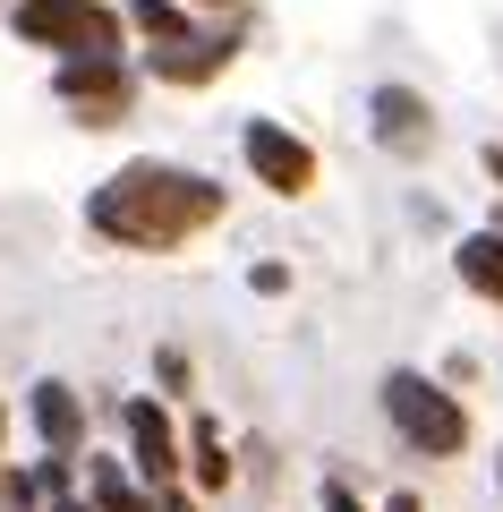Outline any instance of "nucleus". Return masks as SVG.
Segmentation results:
<instances>
[{
  "label": "nucleus",
  "mask_w": 503,
  "mask_h": 512,
  "mask_svg": "<svg viewBox=\"0 0 503 512\" xmlns=\"http://www.w3.org/2000/svg\"><path fill=\"white\" fill-rule=\"evenodd\" d=\"M214 222H222V180H205L188 163H154V154L120 163L86 197V231H103L111 248H137V256H162L180 239L214 231Z\"/></svg>",
  "instance_id": "nucleus-1"
},
{
  "label": "nucleus",
  "mask_w": 503,
  "mask_h": 512,
  "mask_svg": "<svg viewBox=\"0 0 503 512\" xmlns=\"http://www.w3.org/2000/svg\"><path fill=\"white\" fill-rule=\"evenodd\" d=\"M376 402H384V419H393V436L410 444V453H427V461L469 453V410H461V393H444L435 376H418V367H393Z\"/></svg>",
  "instance_id": "nucleus-2"
},
{
  "label": "nucleus",
  "mask_w": 503,
  "mask_h": 512,
  "mask_svg": "<svg viewBox=\"0 0 503 512\" xmlns=\"http://www.w3.org/2000/svg\"><path fill=\"white\" fill-rule=\"evenodd\" d=\"M9 26L60 60H120V43H128V18L103 9V0H18Z\"/></svg>",
  "instance_id": "nucleus-3"
},
{
  "label": "nucleus",
  "mask_w": 503,
  "mask_h": 512,
  "mask_svg": "<svg viewBox=\"0 0 503 512\" xmlns=\"http://www.w3.org/2000/svg\"><path fill=\"white\" fill-rule=\"evenodd\" d=\"M239 154H248L256 188H273V197H307V188H316V146H307L299 128H282V120H248L239 128Z\"/></svg>",
  "instance_id": "nucleus-4"
},
{
  "label": "nucleus",
  "mask_w": 503,
  "mask_h": 512,
  "mask_svg": "<svg viewBox=\"0 0 503 512\" xmlns=\"http://www.w3.org/2000/svg\"><path fill=\"white\" fill-rule=\"evenodd\" d=\"M52 94L86 128H111V120H128V103H137V77H128V60H60Z\"/></svg>",
  "instance_id": "nucleus-5"
},
{
  "label": "nucleus",
  "mask_w": 503,
  "mask_h": 512,
  "mask_svg": "<svg viewBox=\"0 0 503 512\" xmlns=\"http://www.w3.org/2000/svg\"><path fill=\"white\" fill-rule=\"evenodd\" d=\"M120 427H128V478L145 495L180 487V427H171V410L137 393V402H120Z\"/></svg>",
  "instance_id": "nucleus-6"
},
{
  "label": "nucleus",
  "mask_w": 503,
  "mask_h": 512,
  "mask_svg": "<svg viewBox=\"0 0 503 512\" xmlns=\"http://www.w3.org/2000/svg\"><path fill=\"white\" fill-rule=\"evenodd\" d=\"M367 128H376L384 154H427L435 146V111L418 86H376L367 94Z\"/></svg>",
  "instance_id": "nucleus-7"
},
{
  "label": "nucleus",
  "mask_w": 503,
  "mask_h": 512,
  "mask_svg": "<svg viewBox=\"0 0 503 512\" xmlns=\"http://www.w3.org/2000/svg\"><path fill=\"white\" fill-rule=\"evenodd\" d=\"M239 35L222 26V35H188V43H162V52H145V69L162 77V86H214L222 69H231Z\"/></svg>",
  "instance_id": "nucleus-8"
},
{
  "label": "nucleus",
  "mask_w": 503,
  "mask_h": 512,
  "mask_svg": "<svg viewBox=\"0 0 503 512\" xmlns=\"http://www.w3.org/2000/svg\"><path fill=\"white\" fill-rule=\"evenodd\" d=\"M26 419H35L43 453H69V461H77V444H86V402H77L60 376H43L35 393H26Z\"/></svg>",
  "instance_id": "nucleus-9"
},
{
  "label": "nucleus",
  "mask_w": 503,
  "mask_h": 512,
  "mask_svg": "<svg viewBox=\"0 0 503 512\" xmlns=\"http://www.w3.org/2000/svg\"><path fill=\"white\" fill-rule=\"evenodd\" d=\"M180 470L197 478L205 495H222V487H231V470H239V461H231V444H222V427L205 419V410H197V419H188V444H180Z\"/></svg>",
  "instance_id": "nucleus-10"
},
{
  "label": "nucleus",
  "mask_w": 503,
  "mask_h": 512,
  "mask_svg": "<svg viewBox=\"0 0 503 512\" xmlns=\"http://www.w3.org/2000/svg\"><path fill=\"white\" fill-rule=\"evenodd\" d=\"M452 274H461L478 299H495V308H503V231H469L461 248H452Z\"/></svg>",
  "instance_id": "nucleus-11"
},
{
  "label": "nucleus",
  "mask_w": 503,
  "mask_h": 512,
  "mask_svg": "<svg viewBox=\"0 0 503 512\" xmlns=\"http://www.w3.org/2000/svg\"><path fill=\"white\" fill-rule=\"evenodd\" d=\"M86 504H94V512H154V495H145L120 461H94V453H86Z\"/></svg>",
  "instance_id": "nucleus-12"
},
{
  "label": "nucleus",
  "mask_w": 503,
  "mask_h": 512,
  "mask_svg": "<svg viewBox=\"0 0 503 512\" xmlns=\"http://www.w3.org/2000/svg\"><path fill=\"white\" fill-rule=\"evenodd\" d=\"M120 18H128V35H145V43H154V52H162V43H188V35H197V26H188V9H180V0H128Z\"/></svg>",
  "instance_id": "nucleus-13"
},
{
  "label": "nucleus",
  "mask_w": 503,
  "mask_h": 512,
  "mask_svg": "<svg viewBox=\"0 0 503 512\" xmlns=\"http://www.w3.org/2000/svg\"><path fill=\"white\" fill-rule=\"evenodd\" d=\"M154 384L162 393H188V350H154Z\"/></svg>",
  "instance_id": "nucleus-14"
},
{
  "label": "nucleus",
  "mask_w": 503,
  "mask_h": 512,
  "mask_svg": "<svg viewBox=\"0 0 503 512\" xmlns=\"http://www.w3.org/2000/svg\"><path fill=\"white\" fill-rule=\"evenodd\" d=\"M316 504H324V512H367L359 495H350V478H324V487H316Z\"/></svg>",
  "instance_id": "nucleus-15"
},
{
  "label": "nucleus",
  "mask_w": 503,
  "mask_h": 512,
  "mask_svg": "<svg viewBox=\"0 0 503 512\" xmlns=\"http://www.w3.org/2000/svg\"><path fill=\"white\" fill-rule=\"evenodd\" d=\"M248 291H256V299H282V291H290V265H256Z\"/></svg>",
  "instance_id": "nucleus-16"
},
{
  "label": "nucleus",
  "mask_w": 503,
  "mask_h": 512,
  "mask_svg": "<svg viewBox=\"0 0 503 512\" xmlns=\"http://www.w3.org/2000/svg\"><path fill=\"white\" fill-rule=\"evenodd\" d=\"M154 512H197V495H188V487H162V495H154Z\"/></svg>",
  "instance_id": "nucleus-17"
},
{
  "label": "nucleus",
  "mask_w": 503,
  "mask_h": 512,
  "mask_svg": "<svg viewBox=\"0 0 503 512\" xmlns=\"http://www.w3.org/2000/svg\"><path fill=\"white\" fill-rule=\"evenodd\" d=\"M478 163H486V180H495V188H503V146H486V154H478Z\"/></svg>",
  "instance_id": "nucleus-18"
},
{
  "label": "nucleus",
  "mask_w": 503,
  "mask_h": 512,
  "mask_svg": "<svg viewBox=\"0 0 503 512\" xmlns=\"http://www.w3.org/2000/svg\"><path fill=\"white\" fill-rule=\"evenodd\" d=\"M52 512H94V504H86V495H69V504H52Z\"/></svg>",
  "instance_id": "nucleus-19"
},
{
  "label": "nucleus",
  "mask_w": 503,
  "mask_h": 512,
  "mask_svg": "<svg viewBox=\"0 0 503 512\" xmlns=\"http://www.w3.org/2000/svg\"><path fill=\"white\" fill-rule=\"evenodd\" d=\"M188 9H231V0H188Z\"/></svg>",
  "instance_id": "nucleus-20"
},
{
  "label": "nucleus",
  "mask_w": 503,
  "mask_h": 512,
  "mask_svg": "<svg viewBox=\"0 0 503 512\" xmlns=\"http://www.w3.org/2000/svg\"><path fill=\"white\" fill-rule=\"evenodd\" d=\"M0 436H9V402H0Z\"/></svg>",
  "instance_id": "nucleus-21"
},
{
  "label": "nucleus",
  "mask_w": 503,
  "mask_h": 512,
  "mask_svg": "<svg viewBox=\"0 0 503 512\" xmlns=\"http://www.w3.org/2000/svg\"><path fill=\"white\" fill-rule=\"evenodd\" d=\"M495 478H503V470H495Z\"/></svg>",
  "instance_id": "nucleus-22"
}]
</instances>
